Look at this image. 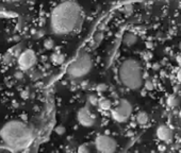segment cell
Here are the masks:
<instances>
[{"instance_id": "obj_8", "label": "cell", "mask_w": 181, "mask_h": 153, "mask_svg": "<svg viewBox=\"0 0 181 153\" xmlns=\"http://www.w3.org/2000/svg\"><path fill=\"white\" fill-rule=\"evenodd\" d=\"M77 119L84 126H92L95 124V117L87 108H82L78 111Z\"/></svg>"}, {"instance_id": "obj_13", "label": "cell", "mask_w": 181, "mask_h": 153, "mask_svg": "<svg viewBox=\"0 0 181 153\" xmlns=\"http://www.w3.org/2000/svg\"><path fill=\"white\" fill-rule=\"evenodd\" d=\"M45 46H46V48H51L52 46H53V44H52V42L51 41H46L45 42Z\"/></svg>"}, {"instance_id": "obj_1", "label": "cell", "mask_w": 181, "mask_h": 153, "mask_svg": "<svg viewBox=\"0 0 181 153\" xmlns=\"http://www.w3.org/2000/svg\"><path fill=\"white\" fill-rule=\"evenodd\" d=\"M82 11L77 2L65 0L57 5L51 11L49 26L52 33L58 36L71 34L82 25Z\"/></svg>"}, {"instance_id": "obj_11", "label": "cell", "mask_w": 181, "mask_h": 153, "mask_svg": "<svg viewBox=\"0 0 181 153\" xmlns=\"http://www.w3.org/2000/svg\"><path fill=\"white\" fill-rule=\"evenodd\" d=\"M136 121L140 124H144L148 121V115L144 112H140L136 116Z\"/></svg>"}, {"instance_id": "obj_9", "label": "cell", "mask_w": 181, "mask_h": 153, "mask_svg": "<svg viewBox=\"0 0 181 153\" xmlns=\"http://www.w3.org/2000/svg\"><path fill=\"white\" fill-rule=\"evenodd\" d=\"M157 135H158V137L160 138L161 140L166 142V140H170V138H172L173 133H172V131H170V129L168 128V126H161L160 128L157 130Z\"/></svg>"}, {"instance_id": "obj_7", "label": "cell", "mask_w": 181, "mask_h": 153, "mask_svg": "<svg viewBox=\"0 0 181 153\" xmlns=\"http://www.w3.org/2000/svg\"><path fill=\"white\" fill-rule=\"evenodd\" d=\"M17 63L21 70H29L33 67L36 63V55L33 50L26 49L21 52V54L18 55Z\"/></svg>"}, {"instance_id": "obj_10", "label": "cell", "mask_w": 181, "mask_h": 153, "mask_svg": "<svg viewBox=\"0 0 181 153\" xmlns=\"http://www.w3.org/2000/svg\"><path fill=\"white\" fill-rule=\"evenodd\" d=\"M136 36L134 35L133 33H127L126 35H125V37H124V42H125V44H126L127 46H132V45H134L135 44V42H136Z\"/></svg>"}, {"instance_id": "obj_4", "label": "cell", "mask_w": 181, "mask_h": 153, "mask_svg": "<svg viewBox=\"0 0 181 153\" xmlns=\"http://www.w3.org/2000/svg\"><path fill=\"white\" fill-rule=\"evenodd\" d=\"M93 67V59L86 52L80 53L71 63L69 64L67 68V74L71 78H82L86 76L92 70Z\"/></svg>"}, {"instance_id": "obj_12", "label": "cell", "mask_w": 181, "mask_h": 153, "mask_svg": "<svg viewBox=\"0 0 181 153\" xmlns=\"http://www.w3.org/2000/svg\"><path fill=\"white\" fill-rule=\"evenodd\" d=\"M99 104H100V108H103V110H110V108H111V103H110V101L106 99L100 100Z\"/></svg>"}, {"instance_id": "obj_3", "label": "cell", "mask_w": 181, "mask_h": 153, "mask_svg": "<svg viewBox=\"0 0 181 153\" xmlns=\"http://www.w3.org/2000/svg\"><path fill=\"white\" fill-rule=\"evenodd\" d=\"M118 76L124 86L129 89H138L143 84V69L134 59H126L119 66Z\"/></svg>"}, {"instance_id": "obj_5", "label": "cell", "mask_w": 181, "mask_h": 153, "mask_svg": "<svg viewBox=\"0 0 181 153\" xmlns=\"http://www.w3.org/2000/svg\"><path fill=\"white\" fill-rule=\"evenodd\" d=\"M132 106L127 100H120L118 104L111 111V115L113 119H115L118 122H125L129 118L131 114Z\"/></svg>"}, {"instance_id": "obj_2", "label": "cell", "mask_w": 181, "mask_h": 153, "mask_svg": "<svg viewBox=\"0 0 181 153\" xmlns=\"http://www.w3.org/2000/svg\"><path fill=\"white\" fill-rule=\"evenodd\" d=\"M33 136V129L18 119L9 120L0 129V138L2 142L13 150H21L29 146Z\"/></svg>"}, {"instance_id": "obj_14", "label": "cell", "mask_w": 181, "mask_h": 153, "mask_svg": "<svg viewBox=\"0 0 181 153\" xmlns=\"http://www.w3.org/2000/svg\"><path fill=\"white\" fill-rule=\"evenodd\" d=\"M179 80H181V71L179 72Z\"/></svg>"}, {"instance_id": "obj_6", "label": "cell", "mask_w": 181, "mask_h": 153, "mask_svg": "<svg viewBox=\"0 0 181 153\" xmlns=\"http://www.w3.org/2000/svg\"><path fill=\"white\" fill-rule=\"evenodd\" d=\"M95 147L96 150L102 153H111L116 150L117 144L114 140V138L110 137L109 135H98L95 139Z\"/></svg>"}]
</instances>
